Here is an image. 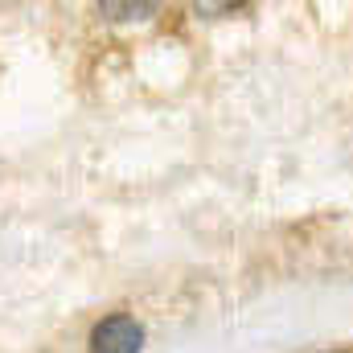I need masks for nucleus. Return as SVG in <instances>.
Wrapping results in <instances>:
<instances>
[{
	"mask_svg": "<svg viewBox=\"0 0 353 353\" xmlns=\"http://www.w3.org/2000/svg\"><path fill=\"white\" fill-rule=\"evenodd\" d=\"M144 350V329L136 316L115 312L90 329V353H140Z\"/></svg>",
	"mask_w": 353,
	"mask_h": 353,
	"instance_id": "1",
	"label": "nucleus"
},
{
	"mask_svg": "<svg viewBox=\"0 0 353 353\" xmlns=\"http://www.w3.org/2000/svg\"><path fill=\"white\" fill-rule=\"evenodd\" d=\"M99 12H107V17H115V21H132V17L157 12V4H115V0H107V4H99Z\"/></svg>",
	"mask_w": 353,
	"mask_h": 353,
	"instance_id": "2",
	"label": "nucleus"
},
{
	"mask_svg": "<svg viewBox=\"0 0 353 353\" xmlns=\"http://www.w3.org/2000/svg\"><path fill=\"white\" fill-rule=\"evenodd\" d=\"M325 353H353V350H325Z\"/></svg>",
	"mask_w": 353,
	"mask_h": 353,
	"instance_id": "3",
	"label": "nucleus"
}]
</instances>
